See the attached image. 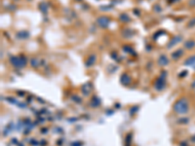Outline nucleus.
Wrapping results in <instances>:
<instances>
[{"label": "nucleus", "instance_id": "1", "mask_svg": "<svg viewBox=\"0 0 195 146\" xmlns=\"http://www.w3.org/2000/svg\"><path fill=\"white\" fill-rule=\"evenodd\" d=\"M174 110L181 115H184L187 113L189 110V103L187 100L185 98H181L176 100L174 104Z\"/></svg>", "mask_w": 195, "mask_h": 146}, {"label": "nucleus", "instance_id": "2", "mask_svg": "<svg viewBox=\"0 0 195 146\" xmlns=\"http://www.w3.org/2000/svg\"><path fill=\"white\" fill-rule=\"evenodd\" d=\"M11 64L16 68H23L27 63V59L23 56H11L9 59Z\"/></svg>", "mask_w": 195, "mask_h": 146}, {"label": "nucleus", "instance_id": "3", "mask_svg": "<svg viewBox=\"0 0 195 146\" xmlns=\"http://www.w3.org/2000/svg\"><path fill=\"white\" fill-rule=\"evenodd\" d=\"M109 23H110L109 18L105 17V16H102V17H99L97 19V25L101 28H106L109 25Z\"/></svg>", "mask_w": 195, "mask_h": 146}, {"label": "nucleus", "instance_id": "4", "mask_svg": "<svg viewBox=\"0 0 195 146\" xmlns=\"http://www.w3.org/2000/svg\"><path fill=\"white\" fill-rule=\"evenodd\" d=\"M183 36L181 35H176V36H174V37L171 39V40L168 42V44H167V48L168 49H171V48H173L174 46H176V44H179L180 42H181L183 41Z\"/></svg>", "mask_w": 195, "mask_h": 146}, {"label": "nucleus", "instance_id": "5", "mask_svg": "<svg viewBox=\"0 0 195 146\" xmlns=\"http://www.w3.org/2000/svg\"><path fill=\"white\" fill-rule=\"evenodd\" d=\"M165 76H166V72H163L162 76L156 81V83H155V88H156L157 90H162V89L165 87V80H164Z\"/></svg>", "mask_w": 195, "mask_h": 146}, {"label": "nucleus", "instance_id": "6", "mask_svg": "<svg viewBox=\"0 0 195 146\" xmlns=\"http://www.w3.org/2000/svg\"><path fill=\"white\" fill-rule=\"evenodd\" d=\"M96 61H97V56L95 54H93V55H90V56L87 58V59H86V61H85V65L87 66V67H89V66H92L93 64L96 62Z\"/></svg>", "mask_w": 195, "mask_h": 146}, {"label": "nucleus", "instance_id": "7", "mask_svg": "<svg viewBox=\"0 0 195 146\" xmlns=\"http://www.w3.org/2000/svg\"><path fill=\"white\" fill-rule=\"evenodd\" d=\"M168 63H169L168 57L166 56V55H161V56L159 57V59H158V64H159L160 66H166L168 65Z\"/></svg>", "mask_w": 195, "mask_h": 146}, {"label": "nucleus", "instance_id": "8", "mask_svg": "<svg viewBox=\"0 0 195 146\" xmlns=\"http://www.w3.org/2000/svg\"><path fill=\"white\" fill-rule=\"evenodd\" d=\"M184 65L191 66L195 69V56H191V57H189L187 59H185V61H184Z\"/></svg>", "mask_w": 195, "mask_h": 146}, {"label": "nucleus", "instance_id": "9", "mask_svg": "<svg viewBox=\"0 0 195 146\" xmlns=\"http://www.w3.org/2000/svg\"><path fill=\"white\" fill-rule=\"evenodd\" d=\"M183 49H178V50H176L175 52H173L172 53V59H179L183 57Z\"/></svg>", "mask_w": 195, "mask_h": 146}, {"label": "nucleus", "instance_id": "10", "mask_svg": "<svg viewBox=\"0 0 195 146\" xmlns=\"http://www.w3.org/2000/svg\"><path fill=\"white\" fill-rule=\"evenodd\" d=\"M183 47L187 50H191L195 47V41L194 40H187L183 43Z\"/></svg>", "mask_w": 195, "mask_h": 146}, {"label": "nucleus", "instance_id": "11", "mask_svg": "<svg viewBox=\"0 0 195 146\" xmlns=\"http://www.w3.org/2000/svg\"><path fill=\"white\" fill-rule=\"evenodd\" d=\"M120 80H121V83H122L123 85H128L129 83L131 82V78H130V76H129L128 74H126V73H124L122 76H121Z\"/></svg>", "mask_w": 195, "mask_h": 146}, {"label": "nucleus", "instance_id": "12", "mask_svg": "<svg viewBox=\"0 0 195 146\" xmlns=\"http://www.w3.org/2000/svg\"><path fill=\"white\" fill-rule=\"evenodd\" d=\"M119 19L122 23H130L131 22L130 16H129L128 14H126V13H122V14H120Z\"/></svg>", "mask_w": 195, "mask_h": 146}, {"label": "nucleus", "instance_id": "13", "mask_svg": "<svg viewBox=\"0 0 195 146\" xmlns=\"http://www.w3.org/2000/svg\"><path fill=\"white\" fill-rule=\"evenodd\" d=\"M38 7H39V10H40L42 13H44V14H47V13H48L49 6L46 2H41V3L39 4Z\"/></svg>", "mask_w": 195, "mask_h": 146}, {"label": "nucleus", "instance_id": "14", "mask_svg": "<svg viewBox=\"0 0 195 146\" xmlns=\"http://www.w3.org/2000/svg\"><path fill=\"white\" fill-rule=\"evenodd\" d=\"M17 37L19 39H26V38L30 37V33H28L27 31H25V30L20 31V32L17 33Z\"/></svg>", "mask_w": 195, "mask_h": 146}, {"label": "nucleus", "instance_id": "15", "mask_svg": "<svg viewBox=\"0 0 195 146\" xmlns=\"http://www.w3.org/2000/svg\"><path fill=\"white\" fill-rule=\"evenodd\" d=\"M30 65L34 67V68H37V67L40 65V59L37 58H32L30 61Z\"/></svg>", "mask_w": 195, "mask_h": 146}, {"label": "nucleus", "instance_id": "16", "mask_svg": "<svg viewBox=\"0 0 195 146\" xmlns=\"http://www.w3.org/2000/svg\"><path fill=\"white\" fill-rule=\"evenodd\" d=\"M123 50L125 51V52H127V53H130V54H134V51H133V49H132L131 47H129V46H124V47H123Z\"/></svg>", "mask_w": 195, "mask_h": 146}, {"label": "nucleus", "instance_id": "17", "mask_svg": "<svg viewBox=\"0 0 195 146\" xmlns=\"http://www.w3.org/2000/svg\"><path fill=\"white\" fill-rule=\"evenodd\" d=\"M187 27H195V18H192V19L189 20L187 23Z\"/></svg>", "mask_w": 195, "mask_h": 146}, {"label": "nucleus", "instance_id": "18", "mask_svg": "<svg viewBox=\"0 0 195 146\" xmlns=\"http://www.w3.org/2000/svg\"><path fill=\"white\" fill-rule=\"evenodd\" d=\"M153 10L156 13H160V12H162V8L160 7V5H158V4H155L154 6H153Z\"/></svg>", "mask_w": 195, "mask_h": 146}, {"label": "nucleus", "instance_id": "19", "mask_svg": "<svg viewBox=\"0 0 195 146\" xmlns=\"http://www.w3.org/2000/svg\"><path fill=\"white\" fill-rule=\"evenodd\" d=\"M188 4L190 7H195V0H189Z\"/></svg>", "mask_w": 195, "mask_h": 146}, {"label": "nucleus", "instance_id": "20", "mask_svg": "<svg viewBox=\"0 0 195 146\" xmlns=\"http://www.w3.org/2000/svg\"><path fill=\"white\" fill-rule=\"evenodd\" d=\"M191 87H192V88H193V90H194V91H195V81H194V82H193V83H192V85H191Z\"/></svg>", "mask_w": 195, "mask_h": 146}, {"label": "nucleus", "instance_id": "21", "mask_svg": "<svg viewBox=\"0 0 195 146\" xmlns=\"http://www.w3.org/2000/svg\"><path fill=\"white\" fill-rule=\"evenodd\" d=\"M27 1H31V0H27Z\"/></svg>", "mask_w": 195, "mask_h": 146}, {"label": "nucleus", "instance_id": "22", "mask_svg": "<svg viewBox=\"0 0 195 146\" xmlns=\"http://www.w3.org/2000/svg\"><path fill=\"white\" fill-rule=\"evenodd\" d=\"M15 1H18V0H15Z\"/></svg>", "mask_w": 195, "mask_h": 146}]
</instances>
